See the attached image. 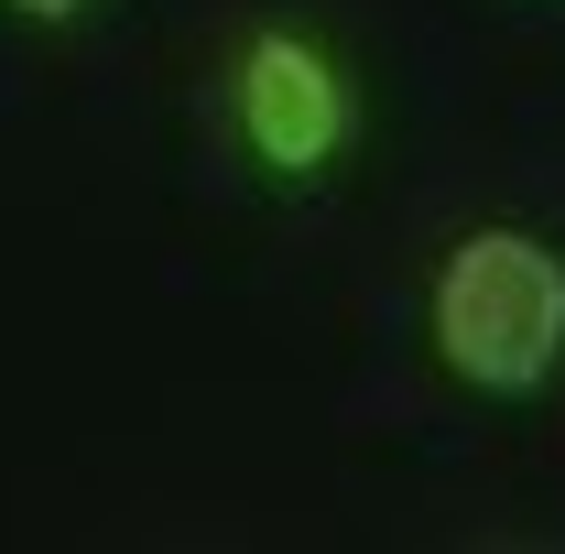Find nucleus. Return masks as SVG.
I'll return each instance as SVG.
<instances>
[{
    "label": "nucleus",
    "mask_w": 565,
    "mask_h": 554,
    "mask_svg": "<svg viewBox=\"0 0 565 554\" xmlns=\"http://www.w3.org/2000/svg\"><path fill=\"white\" fill-rule=\"evenodd\" d=\"M435 359L468 392H544L565 370V251L544 228H468L435 273Z\"/></svg>",
    "instance_id": "f257e3e1"
},
{
    "label": "nucleus",
    "mask_w": 565,
    "mask_h": 554,
    "mask_svg": "<svg viewBox=\"0 0 565 554\" xmlns=\"http://www.w3.org/2000/svg\"><path fill=\"white\" fill-rule=\"evenodd\" d=\"M228 120H239V152L282 174V185H305V174H327L359 131V98L338 55L327 44H305V33H250L239 44V66H228Z\"/></svg>",
    "instance_id": "f03ea898"
},
{
    "label": "nucleus",
    "mask_w": 565,
    "mask_h": 554,
    "mask_svg": "<svg viewBox=\"0 0 565 554\" xmlns=\"http://www.w3.org/2000/svg\"><path fill=\"white\" fill-rule=\"evenodd\" d=\"M11 11H22V22H76L87 0H11Z\"/></svg>",
    "instance_id": "7ed1b4c3"
}]
</instances>
